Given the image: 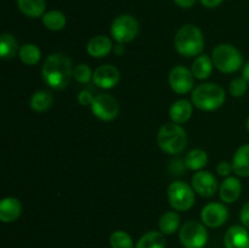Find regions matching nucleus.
Wrapping results in <instances>:
<instances>
[{"instance_id": "1", "label": "nucleus", "mask_w": 249, "mask_h": 248, "mask_svg": "<svg viewBox=\"0 0 249 248\" xmlns=\"http://www.w3.org/2000/svg\"><path fill=\"white\" fill-rule=\"evenodd\" d=\"M72 61L63 53H53L43 65V77L53 89H65L73 77Z\"/></svg>"}, {"instance_id": "2", "label": "nucleus", "mask_w": 249, "mask_h": 248, "mask_svg": "<svg viewBox=\"0 0 249 248\" xmlns=\"http://www.w3.org/2000/svg\"><path fill=\"white\" fill-rule=\"evenodd\" d=\"M178 53L186 57L197 56L203 51L204 38L202 31L195 24H186L178 31L174 39Z\"/></svg>"}, {"instance_id": "3", "label": "nucleus", "mask_w": 249, "mask_h": 248, "mask_svg": "<svg viewBox=\"0 0 249 248\" xmlns=\"http://www.w3.org/2000/svg\"><path fill=\"white\" fill-rule=\"evenodd\" d=\"M191 100L192 104L202 111H214L225 102V91L218 84L204 83L195 88Z\"/></svg>"}, {"instance_id": "4", "label": "nucleus", "mask_w": 249, "mask_h": 248, "mask_svg": "<svg viewBox=\"0 0 249 248\" xmlns=\"http://www.w3.org/2000/svg\"><path fill=\"white\" fill-rule=\"evenodd\" d=\"M157 142L160 150L169 155L182 152L186 147L187 136L178 123H167L160 126L157 134Z\"/></svg>"}, {"instance_id": "5", "label": "nucleus", "mask_w": 249, "mask_h": 248, "mask_svg": "<svg viewBox=\"0 0 249 248\" xmlns=\"http://www.w3.org/2000/svg\"><path fill=\"white\" fill-rule=\"evenodd\" d=\"M214 66L223 73H233L242 66L243 58L240 51L230 44H220L212 55Z\"/></svg>"}, {"instance_id": "6", "label": "nucleus", "mask_w": 249, "mask_h": 248, "mask_svg": "<svg viewBox=\"0 0 249 248\" xmlns=\"http://www.w3.org/2000/svg\"><path fill=\"white\" fill-rule=\"evenodd\" d=\"M168 199L175 211H189L195 204V192L190 185L184 181H174L168 187Z\"/></svg>"}, {"instance_id": "7", "label": "nucleus", "mask_w": 249, "mask_h": 248, "mask_svg": "<svg viewBox=\"0 0 249 248\" xmlns=\"http://www.w3.org/2000/svg\"><path fill=\"white\" fill-rule=\"evenodd\" d=\"M179 237L185 248H203L208 241V232L203 224L191 220L182 226Z\"/></svg>"}, {"instance_id": "8", "label": "nucleus", "mask_w": 249, "mask_h": 248, "mask_svg": "<svg viewBox=\"0 0 249 248\" xmlns=\"http://www.w3.org/2000/svg\"><path fill=\"white\" fill-rule=\"evenodd\" d=\"M111 34L119 44L130 43L139 34V23L130 15L118 16L111 24Z\"/></svg>"}, {"instance_id": "9", "label": "nucleus", "mask_w": 249, "mask_h": 248, "mask_svg": "<svg viewBox=\"0 0 249 248\" xmlns=\"http://www.w3.org/2000/svg\"><path fill=\"white\" fill-rule=\"evenodd\" d=\"M91 111L95 117L101 121H113L119 113V105L113 96L108 94H99L91 104Z\"/></svg>"}, {"instance_id": "10", "label": "nucleus", "mask_w": 249, "mask_h": 248, "mask_svg": "<svg viewBox=\"0 0 249 248\" xmlns=\"http://www.w3.org/2000/svg\"><path fill=\"white\" fill-rule=\"evenodd\" d=\"M169 84L170 88L177 94H187L194 89L195 75L194 73L186 67L177 66L173 68L169 73Z\"/></svg>"}, {"instance_id": "11", "label": "nucleus", "mask_w": 249, "mask_h": 248, "mask_svg": "<svg viewBox=\"0 0 249 248\" xmlns=\"http://www.w3.org/2000/svg\"><path fill=\"white\" fill-rule=\"evenodd\" d=\"M229 218V212L224 204L209 203L202 209L201 219L204 225L209 228H220L226 223Z\"/></svg>"}, {"instance_id": "12", "label": "nucleus", "mask_w": 249, "mask_h": 248, "mask_svg": "<svg viewBox=\"0 0 249 248\" xmlns=\"http://www.w3.org/2000/svg\"><path fill=\"white\" fill-rule=\"evenodd\" d=\"M192 187L202 197H212L218 190V181L212 173L199 170L192 177Z\"/></svg>"}, {"instance_id": "13", "label": "nucleus", "mask_w": 249, "mask_h": 248, "mask_svg": "<svg viewBox=\"0 0 249 248\" xmlns=\"http://www.w3.org/2000/svg\"><path fill=\"white\" fill-rule=\"evenodd\" d=\"M94 84L102 89H112L119 82V71L112 65H104L96 68L92 74Z\"/></svg>"}, {"instance_id": "14", "label": "nucleus", "mask_w": 249, "mask_h": 248, "mask_svg": "<svg viewBox=\"0 0 249 248\" xmlns=\"http://www.w3.org/2000/svg\"><path fill=\"white\" fill-rule=\"evenodd\" d=\"M226 248H249V232L242 226H231L224 238Z\"/></svg>"}, {"instance_id": "15", "label": "nucleus", "mask_w": 249, "mask_h": 248, "mask_svg": "<svg viewBox=\"0 0 249 248\" xmlns=\"http://www.w3.org/2000/svg\"><path fill=\"white\" fill-rule=\"evenodd\" d=\"M22 213V204L15 197H6L0 202V220L2 223H12L17 220Z\"/></svg>"}, {"instance_id": "16", "label": "nucleus", "mask_w": 249, "mask_h": 248, "mask_svg": "<svg viewBox=\"0 0 249 248\" xmlns=\"http://www.w3.org/2000/svg\"><path fill=\"white\" fill-rule=\"evenodd\" d=\"M241 191H242V185L237 177H230L221 184L220 189H219V195H220L221 201L225 203H233L237 201L238 197L241 196Z\"/></svg>"}, {"instance_id": "17", "label": "nucleus", "mask_w": 249, "mask_h": 248, "mask_svg": "<svg viewBox=\"0 0 249 248\" xmlns=\"http://www.w3.org/2000/svg\"><path fill=\"white\" fill-rule=\"evenodd\" d=\"M112 40L106 35H96L88 43V53L92 57H105L112 50Z\"/></svg>"}, {"instance_id": "18", "label": "nucleus", "mask_w": 249, "mask_h": 248, "mask_svg": "<svg viewBox=\"0 0 249 248\" xmlns=\"http://www.w3.org/2000/svg\"><path fill=\"white\" fill-rule=\"evenodd\" d=\"M169 116L174 123L181 124L189 121L192 116V104L189 100H178L172 105L169 109Z\"/></svg>"}, {"instance_id": "19", "label": "nucleus", "mask_w": 249, "mask_h": 248, "mask_svg": "<svg viewBox=\"0 0 249 248\" xmlns=\"http://www.w3.org/2000/svg\"><path fill=\"white\" fill-rule=\"evenodd\" d=\"M232 169L238 177H249V145H243L236 151L232 159Z\"/></svg>"}, {"instance_id": "20", "label": "nucleus", "mask_w": 249, "mask_h": 248, "mask_svg": "<svg viewBox=\"0 0 249 248\" xmlns=\"http://www.w3.org/2000/svg\"><path fill=\"white\" fill-rule=\"evenodd\" d=\"M17 7L27 17L38 18L44 16L45 12V0H17Z\"/></svg>"}, {"instance_id": "21", "label": "nucleus", "mask_w": 249, "mask_h": 248, "mask_svg": "<svg viewBox=\"0 0 249 248\" xmlns=\"http://www.w3.org/2000/svg\"><path fill=\"white\" fill-rule=\"evenodd\" d=\"M213 71V60L207 55H199L192 63L191 72L197 79H207Z\"/></svg>"}, {"instance_id": "22", "label": "nucleus", "mask_w": 249, "mask_h": 248, "mask_svg": "<svg viewBox=\"0 0 249 248\" xmlns=\"http://www.w3.org/2000/svg\"><path fill=\"white\" fill-rule=\"evenodd\" d=\"M53 95L45 90H40V91L34 92L33 96L31 97V105L32 109L36 112H45L53 106Z\"/></svg>"}, {"instance_id": "23", "label": "nucleus", "mask_w": 249, "mask_h": 248, "mask_svg": "<svg viewBox=\"0 0 249 248\" xmlns=\"http://www.w3.org/2000/svg\"><path fill=\"white\" fill-rule=\"evenodd\" d=\"M66 22L67 21H66L65 15L57 10H51V11L45 12L43 16V24L49 31H61L66 26Z\"/></svg>"}, {"instance_id": "24", "label": "nucleus", "mask_w": 249, "mask_h": 248, "mask_svg": "<svg viewBox=\"0 0 249 248\" xmlns=\"http://www.w3.org/2000/svg\"><path fill=\"white\" fill-rule=\"evenodd\" d=\"M207 163H208V156L206 151L199 148L190 151L185 158V165L191 170H201L202 168L206 167Z\"/></svg>"}, {"instance_id": "25", "label": "nucleus", "mask_w": 249, "mask_h": 248, "mask_svg": "<svg viewBox=\"0 0 249 248\" xmlns=\"http://www.w3.org/2000/svg\"><path fill=\"white\" fill-rule=\"evenodd\" d=\"M135 248H165V238L163 233L150 231L139 240Z\"/></svg>"}, {"instance_id": "26", "label": "nucleus", "mask_w": 249, "mask_h": 248, "mask_svg": "<svg viewBox=\"0 0 249 248\" xmlns=\"http://www.w3.org/2000/svg\"><path fill=\"white\" fill-rule=\"evenodd\" d=\"M180 216L175 212H167L160 219V230L164 235H173L179 229Z\"/></svg>"}, {"instance_id": "27", "label": "nucleus", "mask_w": 249, "mask_h": 248, "mask_svg": "<svg viewBox=\"0 0 249 248\" xmlns=\"http://www.w3.org/2000/svg\"><path fill=\"white\" fill-rule=\"evenodd\" d=\"M19 58L23 63L28 66L36 65L39 62L41 57V53L39 50V48L34 44H24L23 46H21L18 51Z\"/></svg>"}, {"instance_id": "28", "label": "nucleus", "mask_w": 249, "mask_h": 248, "mask_svg": "<svg viewBox=\"0 0 249 248\" xmlns=\"http://www.w3.org/2000/svg\"><path fill=\"white\" fill-rule=\"evenodd\" d=\"M18 46L16 39L11 34L4 33L0 36V55L2 58H12L16 55Z\"/></svg>"}, {"instance_id": "29", "label": "nucleus", "mask_w": 249, "mask_h": 248, "mask_svg": "<svg viewBox=\"0 0 249 248\" xmlns=\"http://www.w3.org/2000/svg\"><path fill=\"white\" fill-rule=\"evenodd\" d=\"M112 248H134V242L130 235L124 231H114L109 237Z\"/></svg>"}, {"instance_id": "30", "label": "nucleus", "mask_w": 249, "mask_h": 248, "mask_svg": "<svg viewBox=\"0 0 249 248\" xmlns=\"http://www.w3.org/2000/svg\"><path fill=\"white\" fill-rule=\"evenodd\" d=\"M92 74L94 73H91L90 67L88 65H85V63L78 65L74 68V71H73V77H74V79L78 80L79 83H83V84L89 83L90 79L92 78Z\"/></svg>"}, {"instance_id": "31", "label": "nucleus", "mask_w": 249, "mask_h": 248, "mask_svg": "<svg viewBox=\"0 0 249 248\" xmlns=\"http://www.w3.org/2000/svg\"><path fill=\"white\" fill-rule=\"evenodd\" d=\"M248 88V82L245 78H236L230 83V94L233 97H241L246 94Z\"/></svg>"}, {"instance_id": "32", "label": "nucleus", "mask_w": 249, "mask_h": 248, "mask_svg": "<svg viewBox=\"0 0 249 248\" xmlns=\"http://www.w3.org/2000/svg\"><path fill=\"white\" fill-rule=\"evenodd\" d=\"M95 96H92V92L90 90H83L80 91V94L78 95V101L83 106H88V105H91L94 101Z\"/></svg>"}, {"instance_id": "33", "label": "nucleus", "mask_w": 249, "mask_h": 248, "mask_svg": "<svg viewBox=\"0 0 249 248\" xmlns=\"http://www.w3.org/2000/svg\"><path fill=\"white\" fill-rule=\"evenodd\" d=\"M231 170H232V164H230L229 162H225V160L219 163L218 167H216V172L221 177H228L231 173Z\"/></svg>"}, {"instance_id": "34", "label": "nucleus", "mask_w": 249, "mask_h": 248, "mask_svg": "<svg viewBox=\"0 0 249 248\" xmlns=\"http://www.w3.org/2000/svg\"><path fill=\"white\" fill-rule=\"evenodd\" d=\"M240 218H241V221H242L243 225H245L246 228L249 229V202L243 206L242 211H241Z\"/></svg>"}, {"instance_id": "35", "label": "nucleus", "mask_w": 249, "mask_h": 248, "mask_svg": "<svg viewBox=\"0 0 249 248\" xmlns=\"http://www.w3.org/2000/svg\"><path fill=\"white\" fill-rule=\"evenodd\" d=\"M224 0H201L202 5L206 7H208V9H214V7L219 6V5L223 2Z\"/></svg>"}, {"instance_id": "36", "label": "nucleus", "mask_w": 249, "mask_h": 248, "mask_svg": "<svg viewBox=\"0 0 249 248\" xmlns=\"http://www.w3.org/2000/svg\"><path fill=\"white\" fill-rule=\"evenodd\" d=\"M175 4L179 5V6L181 7H191L194 6L195 2H196V0H174Z\"/></svg>"}, {"instance_id": "37", "label": "nucleus", "mask_w": 249, "mask_h": 248, "mask_svg": "<svg viewBox=\"0 0 249 248\" xmlns=\"http://www.w3.org/2000/svg\"><path fill=\"white\" fill-rule=\"evenodd\" d=\"M242 75H243V78H245V79L249 83V62L245 66V68H243Z\"/></svg>"}, {"instance_id": "38", "label": "nucleus", "mask_w": 249, "mask_h": 248, "mask_svg": "<svg viewBox=\"0 0 249 248\" xmlns=\"http://www.w3.org/2000/svg\"><path fill=\"white\" fill-rule=\"evenodd\" d=\"M123 51H124L123 46H122V44H119V45L116 48V53L117 55H122V53H123Z\"/></svg>"}, {"instance_id": "39", "label": "nucleus", "mask_w": 249, "mask_h": 248, "mask_svg": "<svg viewBox=\"0 0 249 248\" xmlns=\"http://www.w3.org/2000/svg\"><path fill=\"white\" fill-rule=\"evenodd\" d=\"M247 129H248V131H249V118H248V121H247Z\"/></svg>"}]
</instances>
